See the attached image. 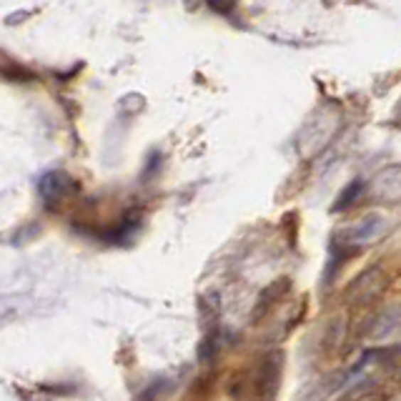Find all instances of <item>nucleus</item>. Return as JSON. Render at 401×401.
I'll use <instances>...</instances> for the list:
<instances>
[{
  "label": "nucleus",
  "mask_w": 401,
  "mask_h": 401,
  "mask_svg": "<svg viewBox=\"0 0 401 401\" xmlns=\"http://www.w3.org/2000/svg\"><path fill=\"white\" fill-rule=\"evenodd\" d=\"M381 226H384V221H381L379 213H369V216H364L361 221H356L354 226H348L346 231H343L341 243H346V246L369 243L371 238H376L381 233Z\"/></svg>",
  "instance_id": "f03ea898"
},
{
  "label": "nucleus",
  "mask_w": 401,
  "mask_h": 401,
  "mask_svg": "<svg viewBox=\"0 0 401 401\" xmlns=\"http://www.w3.org/2000/svg\"><path fill=\"white\" fill-rule=\"evenodd\" d=\"M346 401H389V391L381 384H369V386H359L356 391L346 396Z\"/></svg>",
  "instance_id": "20e7f679"
},
{
  "label": "nucleus",
  "mask_w": 401,
  "mask_h": 401,
  "mask_svg": "<svg viewBox=\"0 0 401 401\" xmlns=\"http://www.w3.org/2000/svg\"><path fill=\"white\" fill-rule=\"evenodd\" d=\"M141 401H154V396H146V399H141Z\"/></svg>",
  "instance_id": "423d86ee"
},
{
  "label": "nucleus",
  "mask_w": 401,
  "mask_h": 401,
  "mask_svg": "<svg viewBox=\"0 0 401 401\" xmlns=\"http://www.w3.org/2000/svg\"><path fill=\"white\" fill-rule=\"evenodd\" d=\"M384 271L381 269H369L366 274H361L359 279L351 284V289H348V296L356 301V304H369L371 299H376V296L381 294V289H384Z\"/></svg>",
  "instance_id": "f257e3e1"
},
{
  "label": "nucleus",
  "mask_w": 401,
  "mask_h": 401,
  "mask_svg": "<svg viewBox=\"0 0 401 401\" xmlns=\"http://www.w3.org/2000/svg\"><path fill=\"white\" fill-rule=\"evenodd\" d=\"M361 191H364V181H361V178H356L354 183L348 186V188L343 191L341 196H338V203H336V206H333V211H341L343 206H351V203H354V198L361 193Z\"/></svg>",
  "instance_id": "39448f33"
},
{
  "label": "nucleus",
  "mask_w": 401,
  "mask_h": 401,
  "mask_svg": "<svg viewBox=\"0 0 401 401\" xmlns=\"http://www.w3.org/2000/svg\"><path fill=\"white\" fill-rule=\"evenodd\" d=\"M75 188H78L75 181L70 176L60 173V171H50V173H46L38 181V191H41V196L46 200H60L68 193H73Z\"/></svg>",
  "instance_id": "7ed1b4c3"
}]
</instances>
